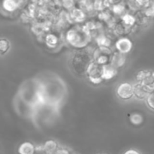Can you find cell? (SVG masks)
<instances>
[{
	"label": "cell",
	"mask_w": 154,
	"mask_h": 154,
	"mask_svg": "<svg viewBox=\"0 0 154 154\" xmlns=\"http://www.w3.org/2000/svg\"><path fill=\"white\" fill-rule=\"evenodd\" d=\"M66 39L72 47L82 49L90 43L91 35L87 27H75L68 32Z\"/></svg>",
	"instance_id": "cell-1"
},
{
	"label": "cell",
	"mask_w": 154,
	"mask_h": 154,
	"mask_svg": "<svg viewBox=\"0 0 154 154\" xmlns=\"http://www.w3.org/2000/svg\"><path fill=\"white\" fill-rule=\"evenodd\" d=\"M93 60L91 57L87 53L84 52V51L78 52L74 56L73 60H72L74 70L78 74H81V72H84L86 74L89 65Z\"/></svg>",
	"instance_id": "cell-2"
},
{
	"label": "cell",
	"mask_w": 154,
	"mask_h": 154,
	"mask_svg": "<svg viewBox=\"0 0 154 154\" xmlns=\"http://www.w3.org/2000/svg\"><path fill=\"white\" fill-rule=\"evenodd\" d=\"M86 75L88 77L89 81L94 84L102 83L103 79V65L92 61L87 69Z\"/></svg>",
	"instance_id": "cell-3"
},
{
	"label": "cell",
	"mask_w": 154,
	"mask_h": 154,
	"mask_svg": "<svg viewBox=\"0 0 154 154\" xmlns=\"http://www.w3.org/2000/svg\"><path fill=\"white\" fill-rule=\"evenodd\" d=\"M114 52L110 47H99L96 49L93 54V61L101 65H105L111 63Z\"/></svg>",
	"instance_id": "cell-4"
},
{
	"label": "cell",
	"mask_w": 154,
	"mask_h": 154,
	"mask_svg": "<svg viewBox=\"0 0 154 154\" xmlns=\"http://www.w3.org/2000/svg\"><path fill=\"white\" fill-rule=\"evenodd\" d=\"M117 95L119 99L122 100H129L134 96L133 86L130 83L123 82L117 88Z\"/></svg>",
	"instance_id": "cell-5"
},
{
	"label": "cell",
	"mask_w": 154,
	"mask_h": 154,
	"mask_svg": "<svg viewBox=\"0 0 154 154\" xmlns=\"http://www.w3.org/2000/svg\"><path fill=\"white\" fill-rule=\"evenodd\" d=\"M115 47L117 51L126 54L130 52L131 50H132V42L128 38H120L117 41Z\"/></svg>",
	"instance_id": "cell-6"
},
{
	"label": "cell",
	"mask_w": 154,
	"mask_h": 154,
	"mask_svg": "<svg viewBox=\"0 0 154 154\" xmlns=\"http://www.w3.org/2000/svg\"><path fill=\"white\" fill-rule=\"evenodd\" d=\"M134 90V96L136 99H140V100H144L147 99V96L150 94V91L144 87L142 84L139 82H137L136 84L133 85Z\"/></svg>",
	"instance_id": "cell-7"
},
{
	"label": "cell",
	"mask_w": 154,
	"mask_h": 154,
	"mask_svg": "<svg viewBox=\"0 0 154 154\" xmlns=\"http://www.w3.org/2000/svg\"><path fill=\"white\" fill-rule=\"evenodd\" d=\"M126 54L117 51L116 52H114V54H113L112 58H111V63H110L112 64L117 69H119V68H121L124 66L125 63H126Z\"/></svg>",
	"instance_id": "cell-8"
},
{
	"label": "cell",
	"mask_w": 154,
	"mask_h": 154,
	"mask_svg": "<svg viewBox=\"0 0 154 154\" xmlns=\"http://www.w3.org/2000/svg\"><path fill=\"white\" fill-rule=\"evenodd\" d=\"M117 69L111 63L103 65V79L105 81L112 79L117 75Z\"/></svg>",
	"instance_id": "cell-9"
},
{
	"label": "cell",
	"mask_w": 154,
	"mask_h": 154,
	"mask_svg": "<svg viewBox=\"0 0 154 154\" xmlns=\"http://www.w3.org/2000/svg\"><path fill=\"white\" fill-rule=\"evenodd\" d=\"M23 0H3L2 8L8 12H14L21 5Z\"/></svg>",
	"instance_id": "cell-10"
},
{
	"label": "cell",
	"mask_w": 154,
	"mask_h": 154,
	"mask_svg": "<svg viewBox=\"0 0 154 154\" xmlns=\"http://www.w3.org/2000/svg\"><path fill=\"white\" fill-rule=\"evenodd\" d=\"M36 146L29 141L22 143L18 147V154H33L35 150Z\"/></svg>",
	"instance_id": "cell-11"
},
{
	"label": "cell",
	"mask_w": 154,
	"mask_h": 154,
	"mask_svg": "<svg viewBox=\"0 0 154 154\" xmlns=\"http://www.w3.org/2000/svg\"><path fill=\"white\" fill-rule=\"evenodd\" d=\"M44 149L47 154H54L60 148L58 143L54 140H48L43 144Z\"/></svg>",
	"instance_id": "cell-12"
},
{
	"label": "cell",
	"mask_w": 154,
	"mask_h": 154,
	"mask_svg": "<svg viewBox=\"0 0 154 154\" xmlns=\"http://www.w3.org/2000/svg\"><path fill=\"white\" fill-rule=\"evenodd\" d=\"M70 16L73 20L76 21V22H81L85 18V14L81 9L75 8L72 11Z\"/></svg>",
	"instance_id": "cell-13"
},
{
	"label": "cell",
	"mask_w": 154,
	"mask_h": 154,
	"mask_svg": "<svg viewBox=\"0 0 154 154\" xmlns=\"http://www.w3.org/2000/svg\"><path fill=\"white\" fill-rule=\"evenodd\" d=\"M129 120H130L132 124L135 125V126H139L144 122V118H143L141 114H138V113H134L130 115Z\"/></svg>",
	"instance_id": "cell-14"
},
{
	"label": "cell",
	"mask_w": 154,
	"mask_h": 154,
	"mask_svg": "<svg viewBox=\"0 0 154 154\" xmlns=\"http://www.w3.org/2000/svg\"><path fill=\"white\" fill-rule=\"evenodd\" d=\"M144 14L147 17H154V1H151L150 4L144 8Z\"/></svg>",
	"instance_id": "cell-15"
},
{
	"label": "cell",
	"mask_w": 154,
	"mask_h": 154,
	"mask_svg": "<svg viewBox=\"0 0 154 154\" xmlns=\"http://www.w3.org/2000/svg\"><path fill=\"white\" fill-rule=\"evenodd\" d=\"M9 48H10V43H9L8 40L5 38H2L0 41V49H1L2 54H4L8 51Z\"/></svg>",
	"instance_id": "cell-16"
},
{
	"label": "cell",
	"mask_w": 154,
	"mask_h": 154,
	"mask_svg": "<svg viewBox=\"0 0 154 154\" xmlns=\"http://www.w3.org/2000/svg\"><path fill=\"white\" fill-rule=\"evenodd\" d=\"M122 20H123V23L127 26L133 25L135 23V20H136L135 17H134L133 16H132V15L130 14H125L124 16L122 17Z\"/></svg>",
	"instance_id": "cell-17"
},
{
	"label": "cell",
	"mask_w": 154,
	"mask_h": 154,
	"mask_svg": "<svg viewBox=\"0 0 154 154\" xmlns=\"http://www.w3.org/2000/svg\"><path fill=\"white\" fill-rule=\"evenodd\" d=\"M96 42H97V44L98 45H99V47H102V46L109 47L110 45L109 39L104 35L99 36V37L97 38V41H96Z\"/></svg>",
	"instance_id": "cell-18"
},
{
	"label": "cell",
	"mask_w": 154,
	"mask_h": 154,
	"mask_svg": "<svg viewBox=\"0 0 154 154\" xmlns=\"http://www.w3.org/2000/svg\"><path fill=\"white\" fill-rule=\"evenodd\" d=\"M146 103L150 109L154 111V90L151 91L146 99Z\"/></svg>",
	"instance_id": "cell-19"
},
{
	"label": "cell",
	"mask_w": 154,
	"mask_h": 154,
	"mask_svg": "<svg viewBox=\"0 0 154 154\" xmlns=\"http://www.w3.org/2000/svg\"><path fill=\"white\" fill-rule=\"evenodd\" d=\"M46 42H47V44H48V45L52 47L57 43V38H56V36L53 35H50L49 36L47 37Z\"/></svg>",
	"instance_id": "cell-20"
},
{
	"label": "cell",
	"mask_w": 154,
	"mask_h": 154,
	"mask_svg": "<svg viewBox=\"0 0 154 154\" xmlns=\"http://www.w3.org/2000/svg\"><path fill=\"white\" fill-rule=\"evenodd\" d=\"M124 9H125L124 5H123L120 4V3H118V4H115L114 5V7H113V10H114V13L117 14H121L122 12L124 11Z\"/></svg>",
	"instance_id": "cell-21"
},
{
	"label": "cell",
	"mask_w": 154,
	"mask_h": 154,
	"mask_svg": "<svg viewBox=\"0 0 154 154\" xmlns=\"http://www.w3.org/2000/svg\"><path fill=\"white\" fill-rule=\"evenodd\" d=\"M150 2H151V0H135L137 5L143 8H145L146 7H147Z\"/></svg>",
	"instance_id": "cell-22"
},
{
	"label": "cell",
	"mask_w": 154,
	"mask_h": 154,
	"mask_svg": "<svg viewBox=\"0 0 154 154\" xmlns=\"http://www.w3.org/2000/svg\"><path fill=\"white\" fill-rule=\"evenodd\" d=\"M33 154H47V153L45 152V149H44L43 145H38L36 146L35 150Z\"/></svg>",
	"instance_id": "cell-23"
},
{
	"label": "cell",
	"mask_w": 154,
	"mask_h": 154,
	"mask_svg": "<svg viewBox=\"0 0 154 154\" xmlns=\"http://www.w3.org/2000/svg\"><path fill=\"white\" fill-rule=\"evenodd\" d=\"M54 154H72V153H71L67 148H65V147H60V148L57 150V152H56Z\"/></svg>",
	"instance_id": "cell-24"
},
{
	"label": "cell",
	"mask_w": 154,
	"mask_h": 154,
	"mask_svg": "<svg viewBox=\"0 0 154 154\" xmlns=\"http://www.w3.org/2000/svg\"><path fill=\"white\" fill-rule=\"evenodd\" d=\"M63 5L66 7V8H70L73 6L74 1L73 0H63Z\"/></svg>",
	"instance_id": "cell-25"
},
{
	"label": "cell",
	"mask_w": 154,
	"mask_h": 154,
	"mask_svg": "<svg viewBox=\"0 0 154 154\" xmlns=\"http://www.w3.org/2000/svg\"><path fill=\"white\" fill-rule=\"evenodd\" d=\"M123 154H141L138 150H135V149H129V150H126Z\"/></svg>",
	"instance_id": "cell-26"
},
{
	"label": "cell",
	"mask_w": 154,
	"mask_h": 154,
	"mask_svg": "<svg viewBox=\"0 0 154 154\" xmlns=\"http://www.w3.org/2000/svg\"><path fill=\"white\" fill-rule=\"evenodd\" d=\"M153 78H154V72H153Z\"/></svg>",
	"instance_id": "cell-27"
},
{
	"label": "cell",
	"mask_w": 154,
	"mask_h": 154,
	"mask_svg": "<svg viewBox=\"0 0 154 154\" xmlns=\"http://www.w3.org/2000/svg\"><path fill=\"white\" fill-rule=\"evenodd\" d=\"M99 154H103V153H99Z\"/></svg>",
	"instance_id": "cell-28"
},
{
	"label": "cell",
	"mask_w": 154,
	"mask_h": 154,
	"mask_svg": "<svg viewBox=\"0 0 154 154\" xmlns=\"http://www.w3.org/2000/svg\"><path fill=\"white\" fill-rule=\"evenodd\" d=\"M151 1H154V0H151Z\"/></svg>",
	"instance_id": "cell-29"
},
{
	"label": "cell",
	"mask_w": 154,
	"mask_h": 154,
	"mask_svg": "<svg viewBox=\"0 0 154 154\" xmlns=\"http://www.w3.org/2000/svg\"><path fill=\"white\" fill-rule=\"evenodd\" d=\"M73 154H76V153H73Z\"/></svg>",
	"instance_id": "cell-30"
}]
</instances>
